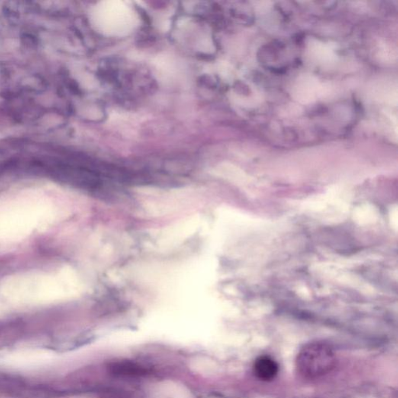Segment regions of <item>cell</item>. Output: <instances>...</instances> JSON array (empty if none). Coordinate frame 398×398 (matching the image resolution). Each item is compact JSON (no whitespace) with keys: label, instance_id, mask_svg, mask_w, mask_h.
<instances>
[{"label":"cell","instance_id":"1","mask_svg":"<svg viewBox=\"0 0 398 398\" xmlns=\"http://www.w3.org/2000/svg\"><path fill=\"white\" fill-rule=\"evenodd\" d=\"M93 24L104 35L123 37L133 31L139 19L134 9L123 1H104L94 7Z\"/></svg>","mask_w":398,"mask_h":398},{"label":"cell","instance_id":"2","mask_svg":"<svg viewBox=\"0 0 398 398\" xmlns=\"http://www.w3.org/2000/svg\"><path fill=\"white\" fill-rule=\"evenodd\" d=\"M336 363L335 351L323 342H312L305 345L296 358L298 372L303 377L316 379L333 370Z\"/></svg>","mask_w":398,"mask_h":398},{"label":"cell","instance_id":"3","mask_svg":"<svg viewBox=\"0 0 398 398\" xmlns=\"http://www.w3.org/2000/svg\"><path fill=\"white\" fill-rule=\"evenodd\" d=\"M108 372L116 377H141L147 374L148 370L133 362L118 361L108 365Z\"/></svg>","mask_w":398,"mask_h":398},{"label":"cell","instance_id":"4","mask_svg":"<svg viewBox=\"0 0 398 398\" xmlns=\"http://www.w3.org/2000/svg\"><path fill=\"white\" fill-rule=\"evenodd\" d=\"M278 366L272 359L261 356L257 359L254 364V373L257 378L263 381L273 380L278 374Z\"/></svg>","mask_w":398,"mask_h":398}]
</instances>
